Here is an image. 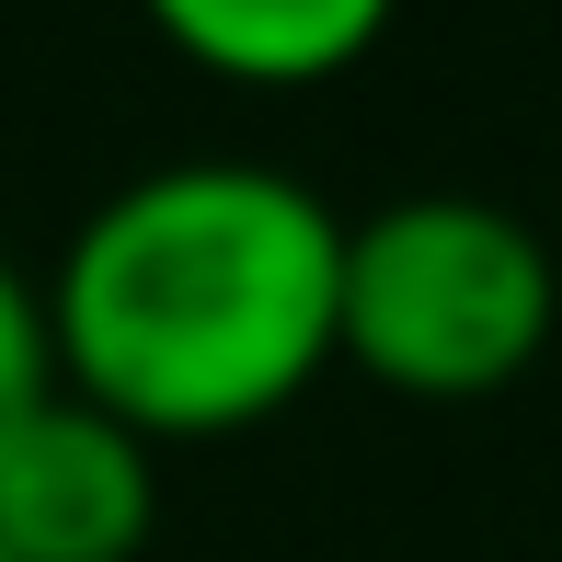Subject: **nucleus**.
Returning a JSON list of instances; mask_svg holds the SVG:
<instances>
[{
	"instance_id": "5",
	"label": "nucleus",
	"mask_w": 562,
	"mask_h": 562,
	"mask_svg": "<svg viewBox=\"0 0 562 562\" xmlns=\"http://www.w3.org/2000/svg\"><path fill=\"white\" fill-rule=\"evenodd\" d=\"M46 379H58V368H46V299H35V276L0 252V425H12Z\"/></svg>"
},
{
	"instance_id": "3",
	"label": "nucleus",
	"mask_w": 562,
	"mask_h": 562,
	"mask_svg": "<svg viewBox=\"0 0 562 562\" xmlns=\"http://www.w3.org/2000/svg\"><path fill=\"white\" fill-rule=\"evenodd\" d=\"M161 517V459L138 425L46 379L0 425V551L12 562H138Z\"/></svg>"
},
{
	"instance_id": "2",
	"label": "nucleus",
	"mask_w": 562,
	"mask_h": 562,
	"mask_svg": "<svg viewBox=\"0 0 562 562\" xmlns=\"http://www.w3.org/2000/svg\"><path fill=\"white\" fill-rule=\"evenodd\" d=\"M562 322L551 241L494 195H391L345 218V356L414 402H482Z\"/></svg>"
},
{
	"instance_id": "6",
	"label": "nucleus",
	"mask_w": 562,
	"mask_h": 562,
	"mask_svg": "<svg viewBox=\"0 0 562 562\" xmlns=\"http://www.w3.org/2000/svg\"><path fill=\"white\" fill-rule=\"evenodd\" d=\"M0 562H12V551H0Z\"/></svg>"
},
{
	"instance_id": "1",
	"label": "nucleus",
	"mask_w": 562,
	"mask_h": 562,
	"mask_svg": "<svg viewBox=\"0 0 562 562\" xmlns=\"http://www.w3.org/2000/svg\"><path fill=\"white\" fill-rule=\"evenodd\" d=\"M46 368L115 425L229 437L345 356V218L276 161H149L46 265Z\"/></svg>"
},
{
	"instance_id": "4",
	"label": "nucleus",
	"mask_w": 562,
	"mask_h": 562,
	"mask_svg": "<svg viewBox=\"0 0 562 562\" xmlns=\"http://www.w3.org/2000/svg\"><path fill=\"white\" fill-rule=\"evenodd\" d=\"M138 12L161 23L195 69L288 92V81H334V69H356L379 35H391L402 0H138Z\"/></svg>"
}]
</instances>
